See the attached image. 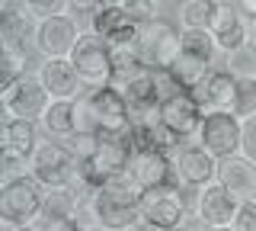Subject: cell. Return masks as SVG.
I'll return each mask as SVG.
<instances>
[{
	"label": "cell",
	"instance_id": "3",
	"mask_svg": "<svg viewBox=\"0 0 256 231\" xmlns=\"http://www.w3.org/2000/svg\"><path fill=\"white\" fill-rule=\"evenodd\" d=\"M80 161L77 154L61 141H38V148L29 157V173L42 183L45 189H61L77 180Z\"/></svg>",
	"mask_w": 256,
	"mask_h": 231
},
{
	"label": "cell",
	"instance_id": "14",
	"mask_svg": "<svg viewBox=\"0 0 256 231\" xmlns=\"http://www.w3.org/2000/svg\"><path fill=\"white\" fill-rule=\"evenodd\" d=\"M36 77L45 84V90H48L52 100H77L80 90H84L80 74H77V68L70 65V58H45Z\"/></svg>",
	"mask_w": 256,
	"mask_h": 231
},
{
	"label": "cell",
	"instance_id": "17",
	"mask_svg": "<svg viewBox=\"0 0 256 231\" xmlns=\"http://www.w3.org/2000/svg\"><path fill=\"white\" fill-rule=\"evenodd\" d=\"M208 33H212L214 42H218V52H237V49H244V45L250 42V33H246L244 17H240V10L230 7V4L218 7V17H214Z\"/></svg>",
	"mask_w": 256,
	"mask_h": 231
},
{
	"label": "cell",
	"instance_id": "22",
	"mask_svg": "<svg viewBox=\"0 0 256 231\" xmlns=\"http://www.w3.org/2000/svg\"><path fill=\"white\" fill-rule=\"evenodd\" d=\"M208 74H212V65L202 61V58H196V55H186V52H182L170 68V77H173L176 90H189V93L198 90V87L208 81Z\"/></svg>",
	"mask_w": 256,
	"mask_h": 231
},
{
	"label": "cell",
	"instance_id": "44",
	"mask_svg": "<svg viewBox=\"0 0 256 231\" xmlns=\"http://www.w3.org/2000/svg\"><path fill=\"white\" fill-rule=\"evenodd\" d=\"M93 231H106V228H93Z\"/></svg>",
	"mask_w": 256,
	"mask_h": 231
},
{
	"label": "cell",
	"instance_id": "35",
	"mask_svg": "<svg viewBox=\"0 0 256 231\" xmlns=\"http://www.w3.org/2000/svg\"><path fill=\"white\" fill-rule=\"evenodd\" d=\"M32 13L29 0H0V20H10V17H26Z\"/></svg>",
	"mask_w": 256,
	"mask_h": 231
},
{
	"label": "cell",
	"instance_id": "38",
	"mask_svg": "<svg viewBox=\"0 0 256 231\" xmlns=\"http://www.w3.org/2000/svg\"><path fill=\"white\" fill-rule=\"evenodd\" d=\"M52 231H90V228H84L77 218H68V221H61V225H54Z\"/></svg>",
	"mask_w": 256,
	"mask_h": 231
},
{
	"label": "cell",
	"instance_id": "15",
	"mask_svg": "<svg viewBox=\"0 0 256 231\" xmlns=\"http://www.w3.org/2000/svg\"><path fill=\"white\" fill-rule=\"evenodd\" d=\"M80 209H84L100 228L106 231H132L141 221V209H128V205H118L112 199L93 193L90 199H80Z\"/></svg>",
	"mask_w": 256,
	"mask_h": 231
},
{
	"label": "cell",
	"instance_id": "34",
	"mask_svg": "<svg viewBox=\"0 0 256 231\" xmlns=\"http://www.w3.org/2000/svg\"><path fill=\"white\" fill-rule=\"evenodd\" d=\"M32 13H36L38 20L45 17H58V13H64V7H68V0H29Z\"/></svg>",
	"mask_w": 256,
	"mask_h": 231
},
{
	"label": "cell",
	"instance_id": "31",
	"mask_svg": "<svg viewBox=\"0 0 256 231\" xmlns=\"http://www.w3.org/2000/svg\"><path fill=\"white\" fill-rule=\"evenodd\" d=\"M234 228H237V231H256V199H253V196H250V199H240Z\"/></svg>",
	"mask_w": 256,
	"mask_h": 231
},
{
	"label": "cell",
	"instance_id": "19",
	"mask_svg": "<svg viewBox=\"0 0 256 231\" xmlns=\"http://www.w3.org/2000/svg\"><path fill=\"white\" fill-rule=\"evenodd\" d=\"M218 183H224L234 196L250 199L256 193V164L250 157H244V154L224 157L218 164Z\"/></svg>",
	"mask_w": 256,
	"mask_h": 231
},
{
	"label": "cell",
	"instance_id": "40",
	"mask_svg": "<svg viewBox=\"0 0 256 231\" xmlns=\"http://www.w3.org/2000/svg\"><path fill=\"white\" fill-rule=\"evenodd\" d=\"M132 231H173V228H164V225H154V221H144V218H141Z\"/></svg>",
	"mask_w": 256,
	"mask_h": 231
},
{
	"label": "cell",
	"instance_id": "39",
	"mask_svg": "<svg viewBox=\"0 0 256 231\" xmlns=\"http://www.w3.org/2000/svg\"><path fill=\"white\" fill-rule=\"evenodd\" d=\"M234 4H237V10L240 13H246V17H256V0H234Z\"/></svg>",
	"mask_w": 256,
	"mask_h": 231
},
{
	"label": "cell",
	"instance_id": "6",
	"mask_svg": "<svg viewBox=\"0 0 256 231\" xmlns=\"http://www.w3.org/2000/svg\"><path fill=\"white\" fill-rule=\"evenodd\" d=\"M141 55L150 71H170L173 61L182 55V29L160 17L141 23Z\"/></svg>",
	"mask_w": 256,
	"mask_h": 231
},
{
	"label": "cell",
	"instance_id": "11",
	"mask_svg": "<svg viewBox=\"0 0 256 231\" xmlns=\"http://www.w3.org/2000/svg\"><path fill=\"white\" fill-rule=\"evenodd\" d=\"M84 36L77 29V23L70 17H45L38 20V33H36V49L45 55V58H70V52H74L77 39Z\"/></svg>",
	"mask_w": 256,
	"mask_h": 231
},
{
	"label": "cell",
	"instance_id": "46",
	"mask_svg": "<svg viewBox=\"0 0 256 231\" xmlns=\"http://www.w3.org/2000/svg\"><path fill=\"white\" fill-rule=\"evenodd\" d=\"M182 4H189V0H182Z\"/></svg>",
	"mask_w": 256,
	"mask_h": 231
},
{
	"label": "cell",
	"instance_id": "1",
	"mask_svg": "<svg viewBox=\"0 0 256 231\" xmlns=\"http://www.w3.org/2000/svg\"><path fill=\"white\" fill-rule=\"evenodd\" d=\"M77 132L90 135H125L132 129V106L116 84L86 90L74 100Z\"/></svg>",
	"mask_w": 256,
	"mask_h": 231
},
{
	"label": "cell",
	"instance_id": "27",
	"mask_svg": "<svg viewBox=\"0 0 256 231\" xmlns=\"http://www.w3.org/2000/svg\"><path fill=\"white\" fill-rule=\"evenodd\" d=\"M128 23V13L122 10V7H100V10L90 17V33L109 39L116 29H122Z\"/></svg>",
	"mask_w": 256,
	"mask_h": 231
},
{
	"label": "cell",
	"instance_id": "33",
	"mask_svg": "<svg viewBox=\"0 0 256 231\" xmlns=\"http://www.w3.org/2000/svg\"><path fill=\"white\" fill-rule=\"evenodd\" d=\"M240 154L250 157L256 164V116L244 119V145H240Z\"/></svg>",
	"mask_w": 256,
	"mask_h": 231
},
{
	"label": "cell",
	"instance_id": "48",
	"mask_svg": "<svg viewBox=\"0 0 256 231\" xmlns=\"http://www.w3.org/2000/svg\"><path fill=\"white\" fill-rule=\"evenodd\" d=\"M154 4H157V0H154Z\"/></svg>",
	"mask_w": 256,
	"mask_h": 231
},
{
	"label": "cell",
	"instance_id": "43",
	"mask_svg": "<svg viewBox=\"0 0 256 231\" xmlns=\"http://www.w3.org/2000/svg\"><path fill=\"white\" fill-rule=\"evenodd\" d=\"M16 231H38V228H32V225H22V228H16Z\"/></svg>",
	"mask_w": 256,
	"mask_h": 231
},
{
	"label": "cell",
	"instance_id": "41",
	"mask_svg": "<svg viewBox=\"0 0 256 231\" xmlns=\"http://www.w3.org/2000/svg\"><path fill=\"white\" fill-rule=\"evenodd\" d=\"M100 7H125V0H100Z\"/></svg>",
	"mask_w": 256,
	"mask_h": 231
},
{
	"label": "cell",
	"instance_id": "25",
	"mask_svg": "<svg viewBox=\"0 0 256 231\" xmlns=\"http://www.w3.org/2000/svg\"><path fill=\"white\" fill-rule=\"evenodd\" d=\"M218 0H189L180 10L182 29H212L214 17H218Z\"/></svg>",
	"mask_w": 256,
	"mask_h": 231
},
{
	"label": "cell",
	"instance_id": "47",
	"mask_svg": "<svg viewBox=\"0 0 256 231\" xmlns=\"http://www.w3.org/2000/svg\"><path fill=\"white\" fill-rule=\"evenodd\" d=\"M253 199H256V193H253Z\"/></svg>",
	"mask_w": 256,
	"mask_h": 231
},
{
	"label": "cell",
	"instance_id": "7",
	"mask_svg": "<svg viewBox=\"0 0 256 231\" xmlns=\"http://www.w3.org/2000/svg\"><path fill=\"white\" fill-rule=\"evenodd\" d=\"M205 113L208 109L189 90H176L170 97H164V103H160V129L173 138V145H180V141L198 135Z\"/></svg>",
	"mask_w": 256,
	"mask_h": 231
},
{
	"label": "cell",
	"instance_id": "18",
	"mask_svg": "<svg viewBox=\"0 0 256 231\" xmlns=\"http://www.w3.org/2000/svg\"><path fill=\"white\" fill-rule=\"evenodd\" d=\"M237 81L240 77L228 68L212 71L208 81L198 87V90H192V97L202 103L205 109H230L234 106V97H237Z\"/></svg>",
	"mask_w": 256,
	"mask_h": 231
},
{
	"label": "cell",
	"instance_id": "36",
	"mask_svg": "<svg viewBox=\"0 0 256 231\" xmlns=\"http://www.w3.org/2000/svg\"><path fill=\"white\" fill-rule=\"evenodd\" d=\"M68 7L77 13V17H80V13H90V17H93V13L100 10V0H68Z\"/></svg>",
	"mask_w": 256,
	"mask_h": 231
},
{
	"label": "cell",
	"instance_id": "28",
	"mask_svg": "<svg viewBox=\"0 0 256 231\" xmlns=\"http://www.w3.org/2000/svg\"><path fill=\"white\" fill-rule=\"evenodd\" d=\"M230 113H237L240 119L256 116V77H240L237 81V97H234Z\"/></svg>",
	"mask_w": 256,
	"mask_h": 231
},
{
	"label": "cell",
	"instance_id": "24",
	"mask_svg": "<svg viewBox=\"0 0 256 231\" xmlns=\"http://www.w3.org/2000/svg\"><path fill=\"white\" fill-rule=\"evenodd\" d=\"M42 125L54 138H74L77 135V116H74V100H52L48 113L42 116Z\"/></svg>",
	"mask_w": 256,
	"mask_h": 231
},
{
	"label": "cell",
	"instance_id": "4",
	"mask_svg": "<svg viewBox=\"0 0 256 231\" xmlns=\"http://www.w3.org/2000/svg\"><path fill=\"white\" fill-rule=\"evenodd\" d=\"M70 65L77 68L84 90L112 84V49L106 39L96 33H84L77 39L74 52H70Z\"/></svg>",
	"mask_w": 256,
	"mask_h": 231
},
{
	"label": "cell",
	"instance_id": "2",
	"mask_svg": "<svg viewBox=\"0 0 256 231\" xmlns=\"http://www.w3.org/2000/svg\"><path fill=\"white\" fill-rule=\"evenodd\" d=\"M42 202H45V186L38 183L32 173H16L6 177L0 186V218L6 225H32L42 215Z\"/></svg>",
	"mask_w": 256,
	"mask_h": 231
},
{
	"label": "cell",
	"instance_id": "5",
	"mask_svg": "<svg viewBox=\"0 0 256 231\" xmlns=\"http://www.w3.org/2000/svg\"><path fill=\"white\" fill-rule=\"evenodd\" d=\"M198 145L208 154H214L218 161L224 157L240 154L244 145V119L230 109H208L202 119V129H198Z\"/></svg>",
	"mask_w": 256,
	"mask_h": 231
},
{
	"label": "cell",
	"instance_id": "23",
	"mask_svg": "<svg viewBox=\"0 0 256 231\" xmlns=\"http://www.w3.org/2000/svg\"><path fill=\"white\" fill-rule=\"evenodd\" d=\"M77 205H80V199H77V193H70V186L45 189V202H42V215H38V218L54 228V225H61V221L74 218Z\"/></svg>",
	"mask_w": 256,
	"mask_h": 231
},
{
	"label": "cell",
	"instance_id": "8",
	"mask_svg": "<svg viewBox=\"0 0 256 231\" xmlns=\"http://www.w3.org/2000/svg\"><path fill=\"white\" fill-rule=\"evenodd\" d=\"M128 173L138 180V186L144 193H154V189H180V177H176L173 161L166 157V151L157 148V145L132 151Z\"/></svg>",
	"mask_w": 256,
	"mask_h": 231
},
{
	"label": "cell",
	"instance_id": "32",
	"mask_svg": "<svg viewBox=\"0 0 256 231\" xmlns=\"http://www.w3.org/2000/svg\"><path fill=\"white\" fill-rule=\"evenodd\" d=\"M122 10L128 13L132 23H150L154 20V0H125Z\"/></svg>",
	"mask_w": 256,
	"mask_h": 231
},
{
	"label": "cell",
	"instance_id": "10",
	"mask_svg": "<svg viewBox=\"0 0 256 231\" xmlns=\"http://www.w3.org/2000/svg\"><path fill=\"white\" fill-rule=\"evenodd\" d=\"M38 148V129L32 119H6L0 129V161L10 170V177H16V167L26 164L32 157V151Z\"/></svg>",
	"mask_w": 256,
	"mask_h": 231
},
{
	"label": "cell",
	"instance_id": "13",
	"mask_svg": "<svg viewBox=\"0 0 256 231\" xmlns=\"http://www.w3.org/2000/svg\"><path fill=\"white\" fill-rule=\"evenodd\" d=\"M218 157L208 154L202 145H189V148H180V154L173 157V167H176V177H180L182 186L189 189H202L208 183L218 180Z\"/></svg>",
	"mask_w": 256,
	"mask_h": 231
},
{
	"label": "cell",
	"instance_id": "45",
	"mask_svg": "<svg viewBox=\"0 0 256 231\" xmlns=\"http://www.w3.org/2000/svg\"><path fill=\"white\" fill-rule=\"evenodd\" d=\"M250 23H253V26H256V17H253V20H250Z\"/></svg>",
	"mask_w": 256,
	"mask_h": 231
},
{
	"label": "cell",
	"instance_id": "37",
	"mask_svg": "<svg viewBox=\"0 0 256 231\" xmlns=\"http://www.w3.org/2000/svg\"><path fill=\"white\" fill-rule=\"evenodd\" d=\"M176 231H208V225L198 218V215H186V218H182V225L176 228Z\"/></svg>",
	"mask_w": 256,
	"mask_h": 231
},
{
	"label": "cell",
	"instance_id": "9",
	"mask_svg": "<svg viewBox=\"0 0 256 231\" xmlns=\"http://www.w3.org/2000/svg\"><path fill=\"white\" fill-rule=\"evenodd\" d=\"M0 106H4L6 119H42L52 106V97H48L45 84L38 77H20L16 84L4 87L0 90Z\"/></svg>",
	"mask_w": 256,
	"mask_h": 231
},
{
	"label": "cell",
	"instance_id": "30",
	"mask_svg": "<svg viewBox=\"0 0 256 231\" xmlns=\"http://www.w3.org/2000/svg\"><path fill=\"white\" fill-rule=\"evenodd\" d=\"M20 77H26V55L0 52V87H10Z\"/></svg>",
	"mask_w": 256,
	"mask_h": 231
},
{
	"label": "cell",
	"instance_id": "26",
	"mask_svg": "<svg viewBox=\"0 0 256 231\" xmlns=\"http://www.w3.org/2000/svg\"><path fill=\"white\" fill-rule=\"evenodd\" d=\"M182 52L186 55H196L212 65L214 61V52H218V42L208 29H182Z\"/></svg>",
	"mask_w": 256,
	"mask_h": 231
},
{
	"label": "cell",
	"instance_id": "20",
	"mask_svg": "<svg viewBox=\"0 0 256 231\" xmlns=\"http://www.w3.org/2000/svg\"><path fill=\"white\" fill-rule=\"evenodd\" d=\"M36 33H38V17L36 13L0 20V45H4V52L29 55V42L36 45Z\"/></svg>",
	"mask_w": 256,
	"mask_h": 231
},
{
	"label": "cell",
	"instance_id": "21",
	"mask_svg": "<svg viewBox=\"0 0 256 231\" xmlns=\"http://www.w3.org/2000/svg\"><path fill=\"white\" fill-rule=\"evenodd\" d=\"M100 196H106L112 199V202H118V205H128V209H141V202H144V189L138 186V180L132 177V173H116V177H106L100 183V189H96Z\"/></svg>",
	"mask_w": 256,
	"mask_h": 231
},
{
	"label": "cell",
	"instance_id": "42",
	"mask_svg": "<svg viewBox=\"0 0 256 231\" xmlns=\"http://www.w3.org/2000/svg\"><path fill=\"white\" fill-rule=\"evenodd\" d=\"M208 231H237L234 225H221V228H208Z\"/></svg>",
	"mask_w": 256,
	"mask_h": 231
},
{
	"label": "cell",
	"instance_id": "29",
	"mask_svg": "<svg viewBox=\"0 0 256 231\" xmlns=\"http://www.w3.org/2000/svg\"><path fill=\"white\" fill-rule=\"evenodd\" d=\"M228 71H234L237 77H256V45L246 42L244 49L228 52Z\"/></svg>",
	"mask_w": 256,
	"mask_h": 231
},
{
	"label": "cell",
	"instance_id": "16",
	"mask_svg": "<svg viewBox=\"0 0 256 231\" xmlns=\"http://www.w3.org/2000/svg\"><path fill=\"white\" fill-rule=\"evenodd\" d=\"M186 199L180 196V189H154V193L144 196L141 202V218L144 221H154V225L164 228H180L182 218H186Z\"/></svg>",
	"mask_w": 256,
	"mask_h": 231
},
{
	"label": "cell",
	"instance_id": "12",
	"mask_svg": "<svg viewBox=\"0 0 256 231\" xmlns=\"http://www.w3.org/2000/svg\"><path fill=\"white\" fill-rule=\"evenodd\" d=\"M240 209V196H234L224 183H208V186L198 189L196 199V215L205 221L208 228H221V225H234Z\"/></svg>",
	"mask_w": 256,
	"mask_h": 231
}]
</instances>
